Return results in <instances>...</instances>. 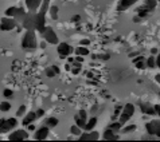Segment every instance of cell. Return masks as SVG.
<instances>
[{
  "label": "cell",
  "mask_w": 160,
  "mask_h": 142,
  "mask_svg": "<svg viewBox=\"0 0 160 142\" xmlns=\"http://www.w3.org/2000/svg\"><path fill=\"white\" fill-rule=\"evenodd\" d=\"M156 6H157V0H144V3L136 9L137 16H139L140 19L148 17L149 15L156 9Z\"/></svg>",
  "instance_id": "6da1fadb"
},
{
  "label": "cell",
  "mask_w": 160,
  "mask_h": 142,
  "mask_svg": "<svg viewBox=\"0 0 160 142\" xmlns=\"http://www.w3.org/2000/svg\"><path fill=\"white\" fill-rule=\"evenodd\" d=\"M38 46V42H36V36H35V32L32 30H28V31L24 34L23 39H22V47L24 50H35Z\"/></svg>",
  "instance_id": "7a4b0ae2"
},
{
  "label": "cell",
  "mask_w": 160,
  "mask_h": 142,
  "mask_svg": "<svg viewBox=\"0 0 160 142\" xmlns=\"http://www.w3.org/2000/svg\"><path fill=\"white\" fill-rule=\"evenodd\" d=\"M133 114H135V105L127 103L125 106H122V110L119 115V121L122 125H125L127 122H129V119L133 117Z\"/></svg>",
  "instance_id": "3957f363"
},
{
  "label": "cell",
  "mask_w": 160,
  "mask_h": 142,
  "mask_svg": "<svg viewBox=\"0 0 160 142\" xmlns=\"http://www.w3.org/2000/svg\"><path fill=\"white\" fill-rule=\"evenodd\" d=\"M41 34H42V36H43L44 42H47V43H50V44H58L59 43V39H58V36H57L55 31L52 30V27H44Z\"/></svg>",
  "instance_id": "277c9868"
},
{
  "label": "cell",
  "mask_w": 160,
  "mask_h": 142,
  "mask_svg": "<svg viewBox=\"0 0 160 142\" xmlns=\"http://www.w3.org/2000/svg\"><path fill=\"white\" fill-rule=\"evenodd\" d=\"M16 118H1L0 119V133H8L14 128H16Z\"/></svg>",
  "instance_id": "5b68a950"
},
{
  "label": "cell",
  "mask_w": 160,
  "mask_h": 142,
  "mask_svg": "<svg viewBox=\"0 0 160 142\" xmlns=\"http://www.w3.org/2000/svg\"><path fill=\"white\" fill-rule=\"evenodd\" d=\"M145 129L149 136H156L157 138H160V119H152L147 122Z\"/></svg>",
  "instance_id": "8992f818"
},
{
  "label": "cell",
  "mask_w": 160,
  "mask_h": 142,
  "mask_svg": "<svg viewBox=\"0 0 160 142\" xmlns=\"http://www.w3.org/2000/svg\"><path fill=\"white\" fill-rule=\"evenodd\" d=\"M57 52L59 54V58L61 59H66L67 56L73 52V48H71V46L67 43H65V42H62V43H58V47H57Z\"/></svg>",
  "instance_id": "52a82bcc"
},
{
  "label": "cell",
  "mask_w": 160,
  "mask_h": 142,
  "mask_svg": "<svg viewBox=\"0 0 160 142\" xmlns=\"http://www.w3.org/2000/svg\"><path fill=\"white\" fill-rule=\"evenodd\" d=\"M14 27H15L14 17L6 16L1 19V22H0V30H1V31H9V30H12Z\"/></svg>",
  "instance_id": "ba28073f"
},
{
  "label": "cell",
  "mask_w": 160,
  "mask_h": 142,
  "mask_svg": "<svg viewBox=\"0 0 160 142\" xmlns=\"http://www.w3.org/2000/svg\"><path fill=\"white\" fill-rule=\"evenodd\" d=\"M27 138H28V133L26 130H15L8 137L9 141H24Z\"/></svg>",
  "instance_id": "9c48e42d"
},
{
  "label": "cell",
  "mask_w": 160,
  "mask_h": 142,
  "mask_svg": "<svg viewBox=\"0 0 160 142\" xmlns=\"http://www.w3.org/2000/svg\"><path fill=\"white\" fill-rule=\"evenodd\" d=\"M78 139H81V141H97V139H100V134L98 131H94V130L85 131V133H81Z\"/></svg>",
  "instance_id": "30bf717a"
},
{
  "label": "cell",
  "mask_w": 160,
  "mask_h": 142,
  "mask_svg": "<svg viewBox=\"0 0 160 142\" xmlns=\"http://www.w3.org/2000/svg\"><path fill=\"white\" fill-rule=\"evenodd\" d=\"M35 27H36L38 31H41V32L43 31V28L46 27V15L38 12V15L35 16Z\"/></svg>",
  "instance_id": "8fae6325"
},
{
  "label": "cell",
  "mask_w": 160,
  "mask_h": 142,
  "mask_svg": "<svg viewBox=\"0 0 160 142\" xmlns=\"http://www.w3.org/2000/svg\"><path fill=\"white\" fill-rule=\"evenodd\" d=\"M49 126H42V128H39L38 130L35 131V139H38V141H43V139H46L47 137H49Z\"/></svg>",
  "instance_id": "7c38bea8"
},
{
  "label": "cell",
  "mask_w": 160,
  "mask_h": 142,
  "mask_svg": "<svg viewBox=\"0 0 160 142\" xmlns=\"http://www.w3.org/2000/svg\"><path fill=\"white\" fill-rule=\"evenodd\" d=\"M139 0H120L117 4V9L119 11H125V9L131 8L133 4H136Z\"/></svg>",
  "instance_id": "4fadbf2b"
},
{
  "label": "cell",
  "mask_w": 160,
  "mask_h": 142,
  "mask_svg": "<svg viewBox=\"0 0 160 142\" xmlns=\"http://www.w3.org/2000/svg\"><path fill=\"white\" fill-rule=\"evenodd\" d=\"M23 14H24V9L17 8V7H9L6 11V16H9V17H17V16H22Z\"/></svg>",
  "instance_id": "5bb4252c"
},
{
  "label": "cell",
  "mask_w": 160,
  "mask_h": 142,
  "mask_svg": "<svg viewBox=\"0 0 160 142\" xmlns=\"http://www.w3.org/2000/svg\"><path fill=\"white\" fill-rule=\"evenodd\" d=\"M140 110L141 113L145 114V115H156V111H155V107L151 106L149 103H140Z\"/></svg>",
  "instance_id": "9a60e30c"
},
{
  "label": "cell",
  "mask_w": 160,
  "mask_h": 142,
  "mask_svg": "<svg viewBox=\"0 0 160 142\" xmlns=\"http://www.w3.org/2000/svg\"><path fill=\"white\" fill-rule=\"evenodd\" d=\"M102 139H105V141H116V139H119V136H117V133H114L113 130H111L108 128L102 134Z\"/></svg>",
  "instance_id": "2e32d148"
},
{
  "label": "cell",
  "mask_w": 160,
  "mask_h": 142,
  "mask_svg": "<svg viewBox=\"0 0 160 142\" xmlns=\"http://www.w3.org/2000/svg\"><path fill=\"white\" fill-rule=\"evenodd\" d=\"M133 63H135V66H136L137 68L144 70V68L147 67V59L144 58V56L139 55L137 58H135V59H133Z\"/></svg>",
  "instance_id": "e0dca14e"
},
{
  "label": "cell",
  "mask_w": 160,
  "mask_h": 142,
  "mask_svg": "<svg viewBox=\"0 0 160 142\" xmlns=\"http://www.w3.org/2000/svg\"><path fill=\"white\" fill-rule=\"evenodd\" d=\"M96 125H97V118H96V117H92V118H89L86 121V123H85V126H84L82 130L90 131V130H93V129L96 128Z\"/></svg>",
  "instance_id": "ac0fdd59"
},
{
  "label": "cell",
  "mask_w": 160,
  "mask_h": 142,
  "mask_svg": "<svg viewBox=\"0 0 160 142\" xmlns=\"http://www.w3.org/2000/svg\"><path fill=\"white\" fill-rule=\"evenodd\" d=\"M42 0H26V6L30 11H35L41 7Z\"/></svg>",
  "instance_id": "d6986e66"
},
{
  "label": "cell",
  "mask_w": 160,
  "mask_h": 142,
  "mask_svg": "<svg viewBox=\"0 0 160 142\" xmlns=\"http://www.w3.org/2000/svg\"><path fill=\"white\" fill-rule=\"evenodd\" d=\"M44 73H46V75L49 78H54V76H57L59 74V68H58V66H50L46 68Z\"/></svg>",
  "instance_id": "ffe728a7"
},
{
  "label": "cell",
  "mask_w": 160,
  "mask_h": 142,
  "mask_svg": "<svg viewBox=\"0 0 160 142\" xmlns=\"http://www.w3.org/2000/svg\"><path fill=\"white\" fill-rule=\"evenodd\" d=\"M36 119V114L34 113V111H30L28 114H27L26 117H24V119H23V125L24 126H27V125H30V123H32V122Z\"/></svg>",
  "instance_id": "44dd1931"
},
{
  "label": "cell",
  "mask_w": 160,
  "mask_h": 142,
  "mask_svg": "<svg viewBox=\"0 0 160 142\" xmlns=\"http://www.w3.org/2000/svg\"><path fill=\"white\" fill-rule=\"evenodd\" d=\"M90 54V51H89V48H87L86 46H79L76 48V55H81V56H87Z\"/></svg>",
  "instance_id": "7402d4cb"
},
{
  "label": "cell",
  "mask_w": 160,
  "mask_h": 142,
  "mask_svg": "<svg viewBox=\"0 0 160 142\" xmlns=\"http://www.w3.org/2000/svg\"><path fill=\"white\" fill-rule=\"evenodd\" d=\"M49 8H50V0H42L39 12H41V14H43V15H46L47 12H49Z\"/></svg>",
  "instance_id": "603a6c76"
},
{
  "label": "cell",
  "mask_w": 160,
  "mask_h": 142,
  "mask_svg": "<svg viewBox=\"0 0 160 142\" xmlns=\"http://www.w3.org/2000/svg\"><path fill=\"white\" fill-rule=\"evenodd\" d=\"M108 128L111 129V130H113L114 133H119V131L121 130V128H122V123L120 121H114V122H112Z\"/></svg>",
  "instance_id": "cb8c5ba5"
},
{
  "label": "cell",
  "mask_w": 160,
  "mask_h": 142,
  "mask_svg": "<svg viewBox=\"0 0 160 142\" xmlns=\"http://www.w3.org/2000/svg\"><path fill=\"white\" fill-rule=\"evenodd\" d=\"M49 12H50V16H51L52 20H57L58 19V7L57 6H50Z\"/></svg>",
  "instance_id": "d4e9b609"
},
{
  "label": "cell",
  "mask_w": 160,
  "mask_h": 142,
  "mask_svg": "<svg viewBox=\"0 0 160 142\" xmlns=\"http://www.w3.org/2000/svg\"><path fill=\"white\" fill-rule=\"evenodd\" d=\"M57 125H58V119L55 117H50L46 119V126H49V128H55Z\"/></svg>",
  "instance_id": "484cf974"
},
{
  "label": "cell",
  "mask_w": 160,
  "mask_h": 142,
  "mask_svg": "<svg viewBox=\"0 0 160 142\" xmlns=\"http://www.w3.org/2000/svg\"><path fill=\"white\" fill-rule=\"evenodd\" d=\"M74 121H76V125L78 126V128H81V129H84L85 123H86V121H85V119H82L81 117H78V114L74 117Z\"/></svg>",
  "instance_id": "4316f807"
},
{
  "label": "cell",
  "mask_w": 160,
  "mask_h": 142,
  "mask_svg": "<svg viewBox=\"0 0 160 142\" xmlns=\"http://www.w3.org/2000/svg\"><path fill=\"white\" fill-rule=\"evenodd\" d=\"M70 133L73 134V136H81V133H82V129L81 128H78L77 125H73L71 128H70Z\"/></svg>",
  "instance_id": "83f0119b"
},
{
  "label": "cell",
  "mask_w": 160,
  "mask_h": 142,
  "mask_svg": "<svg viewBox=\"0 0 160 142\" xmlns=\"http://www.w3.org/2000/svg\"><path fill=\"white\" fill-rule=\"evenodd\" d=\"M147 67H148V68H155V67H156V61H155L153 55H151L147 59Z\"/></svg>",
  "instance_id": "f1b7e54d"
},
{
  "label": "cell",
  "mask_w": 160,
  "mask_h": 142,
  "mask_svg": "<svg viewBox=\"0 0 160 142\" xmlns=\"http://www.w3.org/2000/svg\"><path fill=\"white\" fill-rule=\"evenodd\" d=\"M0 110L4 111V113L11 110V103H9V102H1V103H0Z\"/></svg>",
  "instance_id": "f546056e"
},
{
  "label": "cell",
  "mask_w": 160,
  "mask_h": 142,
  "mask_svg": "<svg viewBox=\"0 0 160 142\" xmlns=\"http://www.w3.org/2000/svg\"><path fill=\"white\" fill-rule=\"evenodd\" d=\"M135 130H136V125H129V126H127L125 129H121V131L125 134L131 133V131H135Z\"/></svg>",
  "instance_id": "4dcf8cb0"
},
{
  "label": "cell",
  "mask_w": 160,
  "mask_h": 142,
  "mask_svg": "<svg viewBox=\"0 0 160 142\" xmlns=\"http://www.w3.org/2000/svg\"><path fill=\"white\" fill-rule=\"evenodd\" d=\"M3 95L6 97V98H12V97H14V93H12V90H9V89H6V90L3 91Z\"/></svg>",
  "instance_id": "1f68e13d"
},
{
  "label": "cell",
  "mask_w": 160,
  "mask_h": 142,
  "mask_svg": "<svg viewBox=\"0 0 160 142\" xmlns=\"http://www.w3.org/2000/svg\"><path fill=\"white\" fill-rule=\"evenodd\" d=\"M24 113H26V106H20V107L17 109V111H16V117L23 115Z\"/></svg>",
  "instance_id": "d6a6232c"
},
{
  "label": "cell",
  "mask_w": 160,
  "mask_h": 142,
  "mask_svg": "<svg viewBox=\"0 0 160 142\" xmlns=\"http://www.w3.org/2000/svg\"><path fill=\"white\" fill-rule=\"evenodd\" d=\"M78 117H81L82 119H85V121H87V113H86V110H79Z\"/></svg>",
  "instance_id": "836d02e7"
},
{
  "label": "cell",
  "mask_w": 160,
  "mask_h": 142,
  "mask_svg": "<svg viewBox=\"0 0 160 142\" xmlns=\"http://www.w3.org/2000/svg\"><path fill=\"white\" fill-rule=\"evenodd\" d=\"M79 44H81V46H89V44H90V40H89V39H82L81 42H79Z\"/></svg>",
  "instance_id": "e575fe53"
},
{
  "label": "cell",
  "mask_w": 160,
  "mask_h": 142,
  "mask_svg": "<svg viewBox=\"0 0 160 142\" xmlns=\"http://www.w3.org/2000/svg\"><path fill=\"white\" fill-rule=\"evenodd\" d=\"M35 114H36V118H41V117H43V115H44L43 109H39L38 111H35Z\"/></svg>",
  "instance_id": "d590c367"
},
{
  "label": "cell",
  "mask_w": 160,
  "mask_h": 142,
  "mask_svg": "<svg viewBox=\"0 0 160 142\" xmlns=\"http://www.w3.org/2000/svg\"><path fill=\"white\" fill-rule=\"evenodd\" d=\"M155 61H156V67L160 68V48H159V54H157V56L155 58Z\"/></svg>",
  "instance_id": "8d00e7d4"
},
{
  "label": "cell",
  "mask_w": 160,
  "mask_h": 142,
  "mask_svg": "<svg viewBox=\"0 0 160 142\" xmlns=\"http://www.w3.org/2000/svg\"><path fill=\"white\" fill-rule=\"evenodd\" d=\"M71 20H73L74 23H78V22L81 20V16H79V15H74V16L71 17Z\"/></svg>",
  "instance_id": "74e56055"
},
{
  "label": "cell",
  "mask_w": 160,
  "mask_h": 142,
  "mask_svg": "<svg viewBox=\"0 0 160 142\" xmlns=\"http://www.w3.org/2000/svg\"><path fill=\"white\" fill-rule=\"evenodd\" d=\"M153 107H155V111H156V115L160 117V105H155Z\"/></svg>",
  "instance_id": "f35d334b"
},
{
  "label": "cell",
  "mask_w": 160,
  "mask_h": 142,
  "mask_svg": "<svg viewBox=\"0 0 160 142\" xmlns=\"http://www.w3.org/2000/svg\"><path fill=\"white\" fill-rule=\"evenodd\" d=\"M84 58H85V56L76 55V59H74V61H77V62H79V63H82V62H84Z\"/></svg>",
  "instance_id": "ab89813d"
},
{
  "label": "cell",
  "mask_w": 160,
  "mask_h": 142,
  "mask_svg": "<svg viewBox=\"0 0 160 142\" xmlns=\"http://www.w3.org/2000/svg\"><path fill=\"white\" fill-rule=\"evenodd\" d=\"M79 70H81L79 67H73V68H71V73H73L74 75H77V74L79 73Z\"/></svg>",
  "instance_id": "60d3db41"
},
{
  "label": "cell",
  "mask_w": 160,
  "mask_h": 142,
  "mask_svg": "<svg viewBox=\"0 0 160 142\" xmlns=\"http://www.w3.org/2000/svg\"><path fill=\"white\" fill-rule=\"evenodd\" d=\"M27 130L34 131L35 130V125H34V123H30V125H27Z\"/></svg>",
  "instance_id": "b9f144b4"
},
{
  "label": "cell",
  "mask_w": 160,
  "mask_h": 142,
  "mask_svg": "<svg viewBox=\"0 0 160 142\" xmlns=\"http://www.w3.org/2000/svg\"><path fill=\"white\" fill-rule=\"evenodd\" d=\"M159 54V48H152L151 50V55H157Z\"/></svg>",
  "instance_id": "7bdbcfd3"
},
{
  "label": "cell",
  "mask_w": 160,
  "mask_h": 142,
  "mask_svg": "<svg viewBox=\"0 0 160 142\" xmlns=\"http://www.w3.org/2000/svg\"><path fill=\"white\" fill-rule=\"evenodd\" d=\"M155 81L160 84V74H156V75H155Z\"/></svg>",
  "instance_id": "ee69618b"
},
{
  "label": "cell",
  "mask_w": 160,
  "mask_h": 142,
  "mask_svg": "<svg viewBox=\"0 0 160 142\" xmlns=\"http://www.w3.org/2000/svg\"><path fill=\"white\" fill-rule=\"evenodd\" d=\"M41 47H42V48H46V43H44V42H42V43H41Z\"/></svg>",
  "instance_id": "f6af8a7d"
},
{
  "label": "cell",
  "mask_w": 160,
  "mask_h": 142,
  "mask_svg": "<svg viewBox=\"0 0 160 142\" xmlns=\"http://www.w3.org/2000/svg\"><path fill=\"white\" fill-rule=\"evenodd\" d=\"M65 68H66V70H71V67H70V64H65Z\"/></svg>",
  "instance_id": "bcb514c9"
},
{
  "label": "cell",
  "mask_w": 160,
  "mask_h": 142,
  "mask_svg": "<svg viewBox=\"0 0 160 142\" xmlns=\"http://www.w3.org/2000/svg\"><path fill=\"white\" fill-rule=\"evenodd\" d=\"M157 3H159V4H160V0H157Z\"/></svg>",
  "instance_id": "7dc6e473"
}]
</instances>
